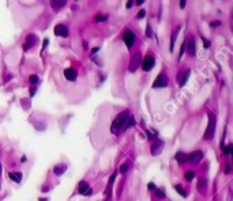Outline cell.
<instances>
[{"label": "cell", "mask_w": 233, "mask_h": 201, "mask_svg": "<svg viewBox=\"0 0 233 201\" xmlns=\"http://www.w3.org/2000/svg\"><path fill=\"white\" fill-rule=\"evenodd\" d=\"M128 118H129V112L126 110V112H121L120 114L116 115V118L113 120L112 122V126H110V131L112 132H119V131H126V126H127V122H128Z\"/></svg>", "instance_id": "6da1fadb"}, {"label": "cell", "mask_w": 233, "mask_h": 201, "mask_svg": "<svg viewBox=\"0 0 233 201\" xmlns=\"http://www.w3.org/2000/svg\"><path fill=\"white\" fill-rule=\"evenodd\" d=\"M214 132H215V115L213 113H209V125H207L206 133H204V139L210 140L214 137Z\"/></svg>", "instance_id": "7a4b0ae2"}, {"label": "cell", "mask_w": 233, "mask_h": 201, "mask_svg": "<svg viewBox=\"0 0 233 201\" xmlns=\"http://www.w3.org/2000/svg\"><path fill=\"white\" fill-rule=\"evenodd\" d=\"M168 86V76H166L164 72L157 76V79L154 80V83H153V88H165Z\"/></svg>", "instance_id": "3957f363"}, {"label": "cell", "mask_w": 233, "mask_h": 201, "mask_svg": "<svg viewBox=\"0 0 233 201\" xmlns=\"http://www.w3.org/2000/svg\"><path fill=\"white\" fill-rule=\"evenodd\" d=\"M123 41H124V44L127 45V48L131 49L132 48V45L135 44V33L131 31L129 29H127L123 34Z\"/></svg>", "instance_id": "277c9868"}, {"label": "cell", "mask_w": 233, "mask_h": 201, "mask_svg": "<svg viewBox=\"0 0 233 201\" xmlns=\"http://www.w3.org/2000/svg\"><path fill=\"white\" fill-rule=\"evenodd\" d=\"M154 64H155L154 57H153L151 54H147L142 60V69L145 71V72H149V71H151L153 68H154Z\"/></svg>", "instance_id": "5b68a950"}, {"label": "cell", "mask_w": 233, "mask_h": 201, "mask_svg": "<svg viewBox=\"0 0 233 201\" xmlns=\"http://www.w3.org/2000/svg\"><path fill=\"white\" fill-rule=\"evenodd\" d=\"M139 64H140V54L136 53L131 57V61H129V71H131V72L136 71L138 67H139Z\"/></svg>", "instance_id": "8992f818"}, {"label": "cell", "mask_w": 233, "mask_h": 201, "mask_svg": "<svg viewBox=\"0 0 233 201\" xmlns=\"http://www.w3.org/2000/svg\"><path fill=\"white\" fill-rule=\"evenodd\" d=\"M202 158H203V152L202 151H194L192 153H188V160L191 163H194V164L201 162Z\"/></svg>", "instance_id": "52a82bcc"}, {"label": "cell", "mask_w": 233, "mask_h": 201, "mask_svg": "<svg viewBox=\"0 0 233 201\" xmlns=\"http://www.w3.org/2000/svg\"><path fill=\"white\" fill-rule=\"evenodd\" d=\"M55 34L57 37H63V38H67L68 37V29L65 25H57L55 27Z\"/></svg>", "instance_id": "ba28073f"}, {"label": "cell", "mask_w": 233, "mask_h": 201, "mask_svg": "<svg viewBox=\"0 0 233 201\" xmlns=\"http://www.w3.org/2000/svg\"><path fill=\"white\" fill-rule=\"evenodd\" d=\"M64 76L67 80H70V82H75L78 77V72L74 69V68H65L64 69Z\"/></svg>", "instance_id": "9c48e42d"}, {"label": "cell", "mask_w": 233, "mask_h": 201, "mask_svg": "<svg viewBox=\"0 0 233 201\" xmlns=\"http://www.w3.org/2000/svg\"><path fill=\"white\" fill-rule=\"evenodd\" d=\"M36 41H37L36 35H34V34H29L27 37H26L25 44H23V49H25V50H29V49L32 48L33 45L36 44Z\"/></svg>", "instance_id": "30bf717a"}, {"label": "cell", "mask_w": 233, "mask_h": 201, "mask_svg": "<svg viewBox=\"0 0 233 201\" xmlns=\"http://www.w3.org/2000/svg\"><path fill=\"white\" fill-rule=\"evenodd\" d=\"M176 160L179 162V164H184L185 162H188V153L185 152H181V151H179L177 153H176Z\"/></svg>", "instance_id": "8fae6325"}, {"label": "cell", "mask_w": 233, "mask_h": 201, "mask_svg": "<svg viewBox=\"0 0 233 201\" xmlns=\"http://www.w3.org/2000/svg\"><path fill=\"white\" fill-rule=\"evenodd\" d=\"M190 74H191L190 71H185L183 76H181V74H179L177 75V83H180V86H184V84L187 83L188 77H190Z\"/></svg>", "instance_id": "7c38bea8"}, {"label": "cell", "mask_w": 233, "mask_h": 201, "mask_svg": "<svg viewBox=\"0 0 233 201\" xmlns=\"http://www.w3.org/2000/svg\"><path fill=\"white\" fill-rule=\"evenodd\" d=\"M116 175H117V171H115L112 175H110V178H109V182H108V188H107V190H105V193H107L108 196H110V190H112V183L115 182V179H116Z\"/></svg>", "instance_id": "4fadbf2b"}, {"label": "cell", "mask_w": 233, "mask_h": 201, "mask_svg": "<svg viewBox=\"0 0 233 201\" xmlns=\"http://www.w3.org/2000/svg\"><path fill=\"white\" fill-rule=\"evenodd\" d=\"M185 46H187L188 53L191 54V56H194L195 54V41H194V38H190V42L185 44Z\"/></svg>", "instance_id": "5bb4252c"}, {"label": "cell", "mask_w": 233, "mask_h": 201, "mask_svg": "<svg viewBox=\"0 0 233 201\" xmlns=\"http://www.w3.org/2000/svg\"><path fill=\"white\" fill-rule=\"evenodd\" d=\"M89 188H90V186H89L87 182H86V181H82L81 183H79V186H78V191H79L81 194H85V193H86V190H87Z\"/></svg>", "instance_id": "9a60e30c"}, {"label": "cell", "mask_w": 233, "mask_h": 201, "mask_svg": "<svg viewBox=\"0 0 233 201\" xmlns=\"http://www.w3.org/2000/svg\"><path fill=\"white\" fill-rule=\"evenodd\" d=\"M180 31V26H177L175 30H173V33H172V41H171V50H173V46H175V41H176V35H177V33Z\"/></svg>", "instance_id": "2e32d148"}, {"label": "cell", "mask_w": 233, "mask_h": 201, "mask_svg": "<svg viewBox=\"0 0 233 201\" xmlns=\"http://www.w3.org/2000/svg\"><path fill=\"white\" fill-rule=\"evenodd\" d=\"M65 169H67V166H65V164H57V166L53 169V171H55V174L60 175V174H63V172L65 171Z\"/></svg>", "instance_id": "e0dca14e"}, {"label": "cell", "mask_w": 233, "mask_h": 201, "mask_svg": "<svg viewBox=\"0 0 233 201\" xmlns=\"http://www.w3.org/2000/svg\"><path fill=\"white\" fill-rule=\"evenodd\" d=\"M10 178L19 183L21 179H22V174H21V172H10Z\"/></svg>", "instance_id": "ac0fdd59"}, {"label": "cell", "mask_w": 233, "mask_h": 201, "mask_svg": "<svg viewBox=\"0 0 233 201\" xmlns=\"http://www.w3.org/2000/svg\"><path fill=\"white\" fill-rule=\"evenodd\" d=\"M194 177H195V172L192 171V170H190V171H185V174H184V178H185V181L191 182L192 179H194Z\"/></svg>", "instance_id": "d6986e66"}, {"label": "cell", "mask_w": 233, "mask_h": 201, "mask_svg": "<svg viewBox=\"0 0 233 201\" xmlns=\"http://www.w3.org/2000/svg\"><path fill=\"white\" fill-rule=\"evenodd\" d=\"M175 189H176V191H177L179 194H181L183 197H187V191H185L184 189H183V186H181V185H176Z\"/></svg>", "instance_id": "ffe728a7"}, {"label": "cell", "mask_w": 233, "mask_h": 201, "mask_svg": "<svg viewBox=\"0 0 233 201\" xmlns=\"http://www.w3.org/2000/svg\"><path fill=\"white\" fill-rule=\"evenodd\" d=\"M65 4V1H51V6L52 8H55V10H57V8H60V7H63Z\"/></svg>", "instance_id": "44dd1931"}, {"label": "cell", "mask_w": 233, "mask_h": 201, "mask_svg": "<svg viewBox=\"0 0 233 201\" xmlns=\"http://www.w3.org/2000/svg\"><path fill=\"white\" fill-rule=\"evenodd\" d=\"M107 18H108L107 15H101V14H98V15H96L94 20H96V22H102V20H105Z\"/></svg>", "instance_id": "7402d4cb"}, {"label": "cell", "mask_w": 233, "mask_h": 201, "mask_svg": "<svg viewBox=\"0 0 233 201\" xmlns=\"http://www.w3.org/2000/svg\"><path fill=\"white\" fill-rule=\"evenodd\" d=\"M146 37H153V31H151V26L147 23V26H146Z\"/></svg>", "instance_id": "603a6c76"}, {"label": "cell", "mask_w": 233, "mask_h": 201, "mask_svg": "<svg viewBox=\"0 0 233 201\" xmlns=\"http://www.w3.org/2000/svg\"><path fill=\"white\" fill-rule=\"evenodd\" d=\"M206 182H207L206 178L199 179V182H198V188H199V190H201V188H204V186H206Z\"/></svg>", "instance_id": "cb8c5ba5"}, {"label": "cell", "mask_w": 233, "mask_h": 201, "mask_svg": "<svg viewBox=\"0 0 233 201\" xmlns=\"http://www.w3.org/2000/svg\"><path fill=\"white\" fill-rule=\"evenodd\" d=\"M134 125H135V118H134V117H129L128 118V122H127L126 129H128L129 126H134Z\"/></svg>", "instance_id": "d4e9b609"}, {"label": "cell", "mask_w": 233, "mask_h": 201, "mask_svg": "<svg viewBox=\"0 0 233 201\" xmlns=\"http://www.w3.org/2000/svg\"><path fill=\"white\" fill-rule=\"evenodd\" d=\"M29 80L32 84H36L37 82H38V76H37V75H32V76L29 77Z\"/></svg>", "instance_id": "484cf974"}, {"label": "cell", "mask_w": 233, "mask_h": 201, "mask_svg": "<svg viewBox=\"0 0 233 201\" xmlns=\"http://www.w3.org/2000/svg\"><path fill=\"white\" fill-rule=\"evenodd\" d=\"M222 151L225 155H230V152H232V144H229L226 148H222Z\"/></svg>", "instance_id": "4316f807"}, {"label": "cell", "mask_w": 233, "mask_h": 201, "mask_svg": "<svg viewBox=\"0 0 233 201\" xmlns=\"http://www.w3.org/2000/svg\"><path fill=\"white\" fill-rule=\"evenodd\" d=\"M155 196H157V197L164 198V197H165V193H164L161 189H157V190H155Z\"/></svg>", "instance_id": "83f0119b"}, {"label": "cell", "mask_w": 233, "mask_h": 201, "mask_svg": "<svg viewBox=\"0 0 233 201\" xmlns=\"http://www.w3.org/2000/svg\"><path fill=\"white\" fill-rule=\"evenodd\" d=\"M127 170H128V164H126V163H124V164H121V167H120V172H126Z\"/></svg>", "instance_id": "f1b7e54d"}, {"label": "cell", "mask_w": 233, "mask_h": 201, "mask_svg": "<svg viewBox=\"0 0 233 201\" xmlns=\"http://www.w3.org/2000/svg\"><path fill=\"white\" fill-rule=\"evenodd\" d=\"M221 22L220 20H213V22H210V26L211 27H217V26H220Z\"/></svg>", "instance_id": "f546056e"}, {"label": "cell", "mask_w": 233, "mask_h": 201, "mask_svg": "<svg viewBox=\"0 0 233 201\" xmlns=\"http://www.w3.org/2000/svg\"><path fill=\"white\" fill-rule=\"evenodd\" d=\"M202 39H203V42H204V48H209V46H210V42L207 41V39H204L203 37H202Z\"/></svg>", "instance_id": "4dcf8cb0"}, {"label": "cell", "mask_w": 233, "mask_h": 201, "mask_svg": "<svg viewBox=\"0 0 233 201\" xmlns=\"http://www.w3.org/2000/svg\"><path fill=\"white\" fill-rule=\"evenodd\" d=\"M48 44H49L48 39H44V44H42V50H44V49L46 48V45H48Z\"/></svg>", "instance_id": "1f68e13d"}, {"label": "cell", "mask_w": 233, "mask_h": 201, "mask_svg": "<svg viewBox=\"0 0 233 201\" xmlns=\"http://www.w3.org/2000/svg\"><path fill=\"white\" fill-rule=\"evenodd\" d=\"M145 14H146V11H139V14H138V18H143L145 16Z\"/></svg>", "instance_id": "d6a6232c"}, {"label": "cell", "mask_w": 233, "mask_h": 201, "mask_svg": "<svg viewBox=\"0 0 233 201\" xmlns=\"http://www.w3.org/2000/svg\"><path fill=\"white\" fill-rule=\"evenodd\" d=\"M91 193H93V190H91V188H89L87 190H86V193H85V196H90Z\"/></svg>", "instance_id": "836d02e7"}, {"label": "cell", "mask_w": 233, "mask_h": 201, "mask_svg": "<svg viewBox=\"0 0 233 201\" xmlns=\"http://www.w3.org/2000/svg\"><path fill=\"white\" fill-rule=\"evenodd\" d=\"M149 189H150V190H154V189H155L154 183H151V182H150V183H149Z\"/></svg>", "instance_id": "e575fe53"}, {"label": "cell", "mask_w": 233, "mask_h": 201, "mask_svg": "<svg viewBox=\"0 0 233 201\" xmlns=\"http://www.w3.org/2000/svg\"><path fill=\"white\" fill-rule=\"evenodd\" d=\"M143 3H145L143 0H136V1H135V4H138V6H142Z\"/></svg>", "instance_id": "d590c367"}, {"label": "cell", "mask_w": 233, "mask_h": 201, "mask_svg": "<svg viewBox=\"0 0 233 201\" xmlns=\"http://www.w3.org/2000/svg\"><path fill=\"white\" fill-rule=\"evenodd\" d=\"M34 94H36V88H34V87H33V88H30V95H34Z\"/></svg>", "instance_id": "8d00e7d4"}, {"label": "cell", "mask_w": 233, "mask_h": 201, "mask_svg": "<svg viewBox=\"0 0 233 201\" xmlns=\"http://www.w3.org/2000/svg\"><path fill=\"white\" fill-rule=\"evenodd\" d=\"M180 7H181V8H184V7H185V1H184V0H181V1H180Z\"/></svg>", "instance_id": "74e56055"}, {"label": "cell", "mask_w": 233, "mask_h": 201, "mask_svg": "<svg viewBox=\"0 0 233 201\" xmlns=\"http://www.w3.org/2000/svg\"><path fill=\"white\" fill-rule=\"evenodd\" d=\"M132 3H134V1H127V8H129V7H132Z\"/></svg>", "instance_id": "f35d334b"}, {"label": "cell", "mask_w": 233, "mask_h": 201, "mask_svg": "<svg viewBox=\"0 0 233 201\" xmlns=\"http://www.w3.org/2000/svg\"><path fill=\"white\" fill-rule=\"evenodd\" d=\"M230 171V166L229 164H226V169H225V172H229Z\"/></svg>", "instance_id": "ab89813d"}, {"label": "cell", "mask_w": 233, "mask_h": 201, "mask_svg": "<svg viewBox=\"0 0 233 201\" xmlns=\"http://www.w3.org/2000/svg\"><path fill=\"white\" fill-rule=\"evenodd\" d=\"M98 50H100V48H94L93 50H91V53H96V52H98Z\"/></svg>", "instance_id": "60d3db41"}, {"label": "cell", "mask_w": 233, "mask_h": 201, "mask_svg": "<svg viewBox=\"0 0 233 201\" xmlns=\"http://www.w3.org/2000/svg\"><path fill=\"white\" fill-rule=\"evenodd\" d=\"M0 172H1V166H0Z\"/></svg>", "instance_id": "b9f144b4"}]
</instances>
